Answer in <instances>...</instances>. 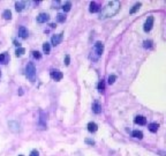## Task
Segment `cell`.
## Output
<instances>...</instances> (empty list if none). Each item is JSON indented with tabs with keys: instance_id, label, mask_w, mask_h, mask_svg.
Segmentation results:
<instances>
[{
	"instance_id": "8fae6325",
	"label": "cell",
	"mask_w": 166,
	"mask_h": 156,
	"mask_svg": "<svg viewBox=\"0 0 166 156\" xmlns=\"http://www.w3.org/2000/svg\"><path fill=\"white\" fill-rule=\"evenodd\" d=\"M89 11L91 13H97V12H99V11H100V6H99L97 3H95V1H91V3H90Z\"/></svg>"
},
{
	"instance_id": "52a82bcc",
	"label": "cell",
	"mask_w": 166,
	"mask_h": 156,
	"mask_svg": "<svg viewBox=\"0 0 166 156\" xmlns=\"http://www.w3.org/2000/svg\"><path fill=\"white\" fill-rule=\"evenodd\" d=\"M62 34H57V35H53L52 37H51V43H52L53 46H57V45H59L60 43H61L62 41Z\"/></svg>"
},
{
	"instance_id": "d6986e66",
	"label": "cell",
	"mask_w": 166,
	"mask_h": 156,
	"mask_svg": "<svg viewBox=\"0 0 166 156\" xmlns=\"http://www.w3.org/2000/svg\"><path fill=\"white\" fill-rule=\"evenodd\" d=\"M57 21L59 22V23H64V22L66 21V15L62 14V13H59V14L57 15Z\"/></svg>"
},
{
	"instance_id": "ac0fdd59",
	"label": "cell",
	"mask_w": 166,
	"mask_h": 156,
	"mask_svg": "<svg viewBox=\"0 0 166 156\" xmlns=\"http://www.w3.org/2000/svg\"><path fill=\"white\" fill-rule=\"evenodd\" d=\"M131 135H133L134 138H136V139H142V138H143V133L141 132V131H138V130L133 131V133H131Z\"/></svg>"
},
{
	"instance_id": "7c38bea8",
	"label": "cell",
	"mask_w": 166,
	"mask_h": 156,
	"mask_svg": "<svg viewBox=\"0 0 166 156\" xmlns=\"http://www.w3.org/2000/svg\"><path fill=\"white\" fill-rule=\"evenodd\" d=\"M28 35H29V33H28V29L25 27H20L18 28V36L21 38H27Z\"/></svg>"
},
{
	"instance_id": "44dd1931",
	"label": "cell",
	"mask_w": 166,
	"mask_h": 156,
	"mask_svg": "<svg viewBox=\"0 0 166 156\" xmlns=\"http://www.w3.org/2000/svg\"><path fill=\"white\" fill-rule=\"evenodd\" d=\"M43 51H44V53H46V54L50 53V51H51V46H50V44H48L47 42L44 43V44H43Z\"/></svg>"
},
{
	"instance_id": "30bf717a",
	"label": "cell",
	"mask_w": 166,
	"mask_h": 156,
	"mask_svg": "<svg viewBox=\"0 0 166 156\" xmlns=\"http://www.w3.org/2000/svg\"><path fill=\"white\" fill-rule=\"evenodd\" d=\"M25 5H27V3H25V1H16V3H15L16 12H17V13L22 12V11L25 8Z\"/></svg>"
},
{
	"instance_id": "ba28073f",
	"label": "cell",
	"mask_w": 166,
	"mask_h": 156,
	"mask_svg": "<svg viewBox=\"0 0 166 156\" xmlns=\"http://www.w3.org/2000/svg\"><path fill=\"white\" fill-rule=\"evenodd\" d=\"M50 20V15L47 13H40V14L37 16V22L38 23H46V22Z\"/></svg>"
},
{
	"instance_id": "7a4b0ae2",
	"label": "cell",
	"mask_w": 166,
	"mask_h": 156,
	"mask_svg": "<svg viewBox=\"0 0 166 156\" xmlns=\"http://www.w3.org/2000/svg\"><path fill=\"white\" fill-rule=\"evenodd\" d=\"M25 74H27V77L29 79L30 82H35L36 81V67H35L34 63H28L27 66H25Z\"/></svg>"
},
{
	"instance_id": "603a6c76",
	"label": "cell",
	"mask_w": 166,
	"mask_h": 156,
	"mask_svg": "<svg viewBox=\"0 0 166 156\" xmlns=\"http://www.w3.org/2000/svg\"><path fill=\"white\" fill-rule=\"evenodd\" d=\"M141 6H142V4H141V3L135 4V5H134V7L130 9V14H134V13H136L138 9H140V7H141Z\"/></svg>"
},
{
	"instance_id": "e575fe53",
	"label": "cell",
	"mask_w": 166,
	"mask_h": 156,
	"mask_svg": "<svg viewBox=\"0 0 166 156\" xmlns=\"http://www.w3.org/2000/svg\"><path fill=\"white\" fill-rule=\"evenodd\" d=\"M20 156H23V155H20Z\"/></svg>"
},
{
	"instance_id": "4316f807",
	"label": "cell",
	"mask_w": 166,
	"mask_h": 156,
	"mask_svg": "<svg viewBox=\"0 0 166 156\" xmlns=\"http://www.w3.org/2000/svg\"><path fill=\"white\" fill-rule=\"evenodd\" d=\"M115 80H117V76H115V75H110V76H108V83L113 84Z\"/></svg>"
},
{
	"instance_id": "f546056e",
	"label": "cell",
	"mask_w": 166,
	"mask_h": 156,
	"mask_svg": "<svg viewBox=\"0 0 166 156\" xmlns=\"http://www.w3.org/2000/svg\"><path fill=\"white\" fill-rule=\"evenodd\" d=\"M85 142H87L88 144H91V146H94L95 144V141L94 140H91V139H85Z\"/></svg>"
},
{
	"instance_id": "ffe728a7",
	"label": "cell",
	"mask_w": 166,
	"mask_h": 156,
	"mask_svg": "<svg viewBox=\"0 0 166 156\" xmlns=\"http://www.w3.org/2000/svg\"><path fill=\"white\" fill-rule=\"evenodd\" d=\"M70 8H71V3H70V1H67V3L62 6V9H64L65 13L69 12V11H70Z\"/></svg>"
},
{
	"instance_id": "8992f818",
	"label": "cell",
	"mask_w": 166,
	"mask_h": 156,
	"mask_svg": "<svg viewBox=\"0 0 166 156\" xmlns=\"http://www.w3.org/2000/svg\"><path fill=\"white\" fill-rule=\"evenodd\" d=\"M51 77H52L54 81H60V80L64 77L62 72H60L59 70H52L51 71Z\"/></svg>"
},
{
	"instance_id": "e0dca14e",
	"label": "cell",
	"mask_w": 166,
	"mask_h": 156,
	"mask_svg": "<svg viewBox=\"0 0 166 156\" xmlns=\"http://www.w3.org/2000/svg\"><path fill=\"white\" fill-rule=\"evenodd\" d=\"M2 17L5 20H11L12 19V12L9 9H5L4 13H2Z\"/></svg>"
},
{
	"instance_id": "836d02e7",
	"label": "cell",
	"mask_w": 166,
	"mask_h": 156,
	"mask_svg": "<svg viewBox=\"0 0 166 156\" xmlns=\"http://www.w3.org/2000/svg\"><path fill=\"white\" fill-rule=\"evenodd\" d=\"M0 76H1V72H0Z\"/></svg>"
},
{
	"instance_id": "cb8c5ba5",
	"label": "cell",
	"mask_w": 166,
	"mask_h": 156,
	"mask_svg": "<svg viewBox=\"0 0 166 156\" xmlns=\"http://www.w3.org/2000/svg\"><path fill=\"white\" fill-rule=\"evenodd\" d=\"M15 53H16V56L17 57H21V56H23V54L25 53V49H23V47H17L16 49V51H15Z\"/></svg>"
},
{
	"instance_id": "277c9868",
	"label": "cell",
	"mask_w": 166,
	"mask_h": 156,
	"mask_svg": "<svg viewBox=\"0 0 166 156\" xmlns=\"http://www.w3.org/2000/svg\"><path fill=\"white\" fill-rule=\"evenodd\" d=\"M38 127L40 128V130H45L46 128V113L44 111H39Z\"/></svg>"
},
{
	"instance_id": "5bb4252c",
	"label": "cell",
	"mask_w": 166,
	"mask_h": 156,
	"mask_svg": "<svg viewBox=\"0 0 166 156\" xmlns=\"http://www.w3.org/2000/svg\"><path fill=\"white\" fill-rule=\"evenodd\" d=\"M92 111L95 112V113H100L101 112V106H100V104H99L98 102H95L94 104H92Z\"/></svg>"
},
{
	"instance_id": "6da1fadb",
	"label": "cell",
	"mask_w": 166,
	"mask_h": 156,
	"mask_svg": "<svg viewBox=\"0 0 166 156\" xmlns=\"http://www.w3.org/2000/svg\"><path fill=\"white\" fill-rule=\"evenodd\" d=\"M120 9V3L117 1V0H113V1H110L105 7L103 8V11L100 12V16L99 19L104 20V19H107V17H112L119 12Z\"/></svg>"
},
{
	"instance_id": "83f0119b",
	"label": "cell",
	"mask_w": 166,
	"mask_h": 156,
	"mask_svg": "<svg viewBox=\"0 0 166 156\" xmlns=\"http://www.w3.org/2000/svg\"><path fill=\"white\" fill-rule=\"evenodd\" d=\"M69 63H70V57H69V54H66V57H65V65L68 66Z\"/></svg>"
},
{
	"instance_id": "7402d4cb",
	"label": "cell",
	"mask_w": 166,
	"mask_h": 156,
	"mask_svg": "<svg viewBox=\"0 0 166 156\" xmlns=\"http://www.w3.org/2000/svg\"><path fill=\"white\" fill-rule=\"evenodd\" d=\"M7 60H8V56H7V53H0V63L7 64Z\"/></svg>"
},
{
	"instance_id": "484cf974",
	"label": "cell",
	"mask_w": 166,
	"mask_h": 156,
	"mask_svg": "<svg viewBox=\"0 0 166 156\" xmlns=\"http://www.w3.org/2000/svg\"><path fill=\"white\" fill-rule=\"evenodd\" d=\"M143 46H144L145 49H151L152 47V42L151 41H145V42L143 43Z\"/></svg>"
},
{
	"instance_id": "d4e9b609",
	"label": "cell",
	"mask_w": 166,
	"mask_h": 156,
	"mask_svg": "<svg viewBox=\"0 0 166 156\" xmlns=\"http://www.w3.org/2000/svg\"><path fill=\"white\" fill-rule=\"evenodd\" d=\"M98 90L100 91V93H103L104 90H105V82L101 80V81H99V83H98Z\"/></svg>"
},
{
	"instance_id": "9c48e42d",
	"label": "cell",
	"mask_w": 166,
	"mask_h": 156,
	"mask_svg": "<svg viewBox=\"0 0 166 156\" xmlns=\"http://www.w3.org/2000/svg\"><path fill=\"white\" fill-rule=\"evenodd\" d=\"M94 50L98 57L101 56V53H103V51H104V44L101 42H96V44H95V46H94Z\"/></svg>"
},
{
	"instance_id": "d6a6232c",
	"label": "cell",
	"mask_w": 166,
	"mask_h": 156,
	"mask_svg": "<svg viewBox=\"0 0 166 156\" xmlns=\"http://www.w3.org/2000/svg\"><path fill=\"white\" fill-rule=\"evenodd\" d=\"M50 26H51V28H55V27H57V26H55V24H54V23H52V24H50Z\"/></svg>"
},
{
	"instance_id": "4fadbf2b",
	"label": "cell",
	"mask_w": 166,
	"mask_h": 156,
	"mask_svg": "<svg viewBox=\"0 0 166 156\" xmlns=\"http://www.w3.org/2000/svg\"><path fill=\"white\" fill-rule=\"evenodd\" d=\"M134 121H135L136 124H138V125H145V124H147V118L143 116H137Z\"/></svg>"
},
{
	"instance_id": "1f68e13d",
	"label": "cell",
	"mask_w": 166,
	"mask_h": 156,
	"mask_svg": "<svg viewBox=\"0 0 166 156\" xmlns=\"http://www.w3.org/2000/svg\"><path fill=\"white\" fill-rule=\"evenodd\" d=\"M53 5H54V6H59L60 5V1H55V3H53Z\"/></svg>"
},
{
	"instance_id": "9a60e30c",
	"label": "cell",
	"mask_w": 166,
	"mask_h": 156,
	"mask_svg": "<svg viewBox=\"0 0 166 156\" xmlns=\"http://www.w3.org/2000/svg\"><path fill=\"white\" fill-rule=\"evenodd\" d=\"M148 128H149V131L150 132H152V133H156L157 131H158V128H159V125L157 123H151V124H149V126H148Z\"/></svg>"
},
{
	"instance_id": "5b68a950",
	"label": "cell",
	"mask_w": 166,
	"mask_h": 156,
	"mask_svg": "<svg viewBox=\"0 0 166 156\" xmlns=\"http://www.w3.org/2000/svg\"><path fill=\"white\" fill-rule=\"evenodd\" d=\"M152 26H153V16H148L147 21H145V23H144V27H143L145 33H149L152 29Z\"/></svg>"
},
{
	"instance_id": "4dcf8cb0",
	"label": "cell",
	"mask_w": 166,
	"mask_h": 156,
	"mask_svg": "<svg viewBox=\"0 0 166 156\" xmlns=\"http://www.w3.org/2000/svg\"><path fill=\"white\" fill-rule=\"evenodd\" d=\"M30 156H39V154L37 150H32L31 153H30Z\"/></svg>"
},
{
	"instance_id": "3957f363",
	"label": "cell",
	"mask_w": 166,
	"mask_h": 156,
	"mask_svg": "<svg viewBox=\"0 0 166 156\" xmlns=\"http://www.w3.org/2000/svg\"><path fill=\"white\" fill-rule=\"evenodd\" d=\"M8 127H9V130H11L13 133L21 132V124H20V121H17V120L8 121Z\"/></svg>"
},
{
	"instance_id": "f1b7e54d",
	"label": "cell",
	"mask_w": 166,
	"mask_h": 156,
	"mask_svg": "<svg viewBox=\"0 0 166 156\" xmlns=\"http://www.w3.org/2000/svg\"><path fill=\"white\" fill-rule=\"evenodd\" d=\"M32 54H34V57H35L36 59H40V58H42V54L39 53L38 51H34V52H32Z\"/></svg>"
},
{
	"instance_id": "2e32d148",
	"label": "cell",
	"mask_w": 166,
	"mask_h": 156,
	"mask_svg": "<svg viewBox=\"0 0 166 156\" xmlns=\"http://www.w3.org/2000/svg\"><path fill=\"white\" fill-rule=\"evenodd\" d=\"M98 130V126H97V124L96 123H89L88 124V131L89 132H91V133H94V132H96V131Z\"/></svg>"
}]
</instances>
